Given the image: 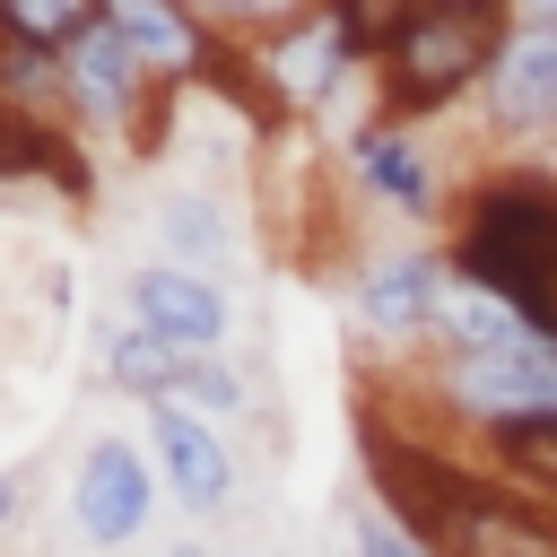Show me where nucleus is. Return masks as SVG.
Listing matches in <instances>:
<instances>
[{"mask_svg": "<svg viewBox=\"0 0 557 557\" xmlns=\"http://www.w3.org/2000/svg\"><path fill=\"white\" fill-rule=\"evenodd\" d=\"M453 278L505 296L540 348H557V157H505L453 191L444 218Z\"/></svg>", "mask_w": 557, "mask_h": 557, "instance_id": "nucleus-1", "label": "nucleus"}, {"mask_svg": "<svg viewBox=\"0 0 557 557\" xmlns=\"http://www.w3.org/2000/svg\"><path fill=\"white\" fill-rule=\"evenodd\" d=\"M513 44V9H392L383 44H374V113L383 122H435L453 104H479L487 70Z\"/></svg>", "mask_w": 557, "mask_h": 557, "instance_id": "nucleus-2", "label": "nucleus"}, {"mask_svg": "<svg viewBox=\"0 0 557 557\" xmlns=\"http://www.w3.org/2000/svg\"><path fill=\"white\" fill-rule=\"evenodd\" d=\"M409 392H418V418L426 426H444L461 444H487L496 426H522V418H548L557 409V348H513V357L418 348Z\"/></svg>", "mask_w": 557, "mask_h": 557, "instance_id": "nucleus-3", "label": "nucleus"}, {"mask_svg": "<svg viewBox=\"0 0 557 557\" xmlns=\"http://www.w3.org/2000/svg\"><path fill=\"white\" fill-rule=\"evenodd\" d=\"M61 113L87 148H122V157H148L174 122V87L148 78V61L113 35V26H87L70 52H61Z\"/></svg>", "mask_w": 557, "mask_h": 557, "instance_id": "nucleus-4", "label": "nucleus"}, {"mask_svg": "<svg viewBox=\"0 0 557 557\" xmlns=\"http://www.w3.org/2000/svg\"><path fill=\"white\" fill-rule=\"evenodd\" d=\"M453 287V261L444 244H392V252H366L357 278H348V322L366 348L383 357H418L435 339V305Z\"/></svg>", "mask_w": 557, "mask_h": 557, "instance_id": "nucleus-5", "label": "nucleus"}, {"mask_svg": "<svg viewBox=\"0 0 557 557\" xmlns=\"http://www.w3.org/2000/svg\"><path fill=\"white\" fill-rule=\"evenodd\" d=\"M157 496H165V479L131 435H96L70 470V522L87 548H131L157 522Z\"/></svg>", "mask_w": 557, "mask_h": 557, "instance_id": "nucleus-6", "label": "nucleus"}, {"mask_svg": "<svg viewBox=\"0 0 557 557\" xmlns=\"http://www.w3.org/2000/svg\"><path fill=\"white\" fill-rule=\"evenodd\" d=\"M339 165H348V183H357L366 200H383V209L409 218V226H444V218H453V209H444V174H435V157H426V139H418L409 122H383V113L348 122Z\"/></svg>", "mask_w": 557, "mask_h": 557, "instance_id": "nucleus-7", "label": "nucleus"}, {"mask_svg": "<svg viewBox=\"0 0 557 557\" xmlns=\"http://www.w3.org/2000/svg\"><path fill=\"white\" fill-rule=\"evenodd\" d=\"M148 461H157V479H165V496H174L183 513L218 522V513L235 505V444H226L218 418H200V409H183V400H157V409H148Z\"/></svg>", "mask_w": 557, "mask_h": 557, "instance_id": "nucleus-8", "label": "nucleus"}, {"mask_svg": "<svg viewBox=\"0 0 557 557\" xmlns=\"http://www.w3.org/2000/svg\"><path fill=\"white\" fill-rule=\"evenodd\" d=\"M435 557H557V513L479 461L453 522L435 531Z\"/></svg>", "mask_w": 557, "mask_h": 557, "instance_id": "nucleus-9", "label": "nucleus"}, {"mask_svg": "<svg viewBox=\"0 0 557 557\" xmlns=\"http://www.w3.org/2000/svg\"><path fill=\"white\" fill-rule=\"evenodd\" d=\"M122 322H139V331H157V339L209 357V348H226V331H235V296H226L209 270L139 261V270L122 278Z\"/></svg>", "mask_w": 557, "mask_h": 557, "instance_id": "nucleus-10", "label": "nucleus"}, {"mask_svg": "<svg viewBox=\"0 0 557 557\" xmlns=\"http://www.w3.org/2000/svg\"><path fill=\"white\" fill-rule=\"evenodd\" d=\"M479 122L496 148H540L557 139V26H513L505 61L479 87Z\"/></svg>", "mask_w": 557, "mask_h": 557, "instance_id": "nucleus-11", "label": "nucleus"}, {"mask_svg": "<svg viewBox=\"0 0 557 557\" xmlns=\"http://www.w3.org/2000/svg\"><path fill=\"white\" fill-rule=\"evenodd\" d=\"M426 348H453V357H513V348H540V331H531L505 296L453 278L444 305H435V339H426Z\"/></svg>", "mask_w": 557, "mask_h": 557, "instance_id": "nucleus-12", "label": "nucleus"}, {"mask_svg": "<svg viewBox=\"0 0 557 557\" xmlns=\"http://www.w3.org/2000/svg\"><path fill=\"white\" fill-rule=\"evenodd\" d=\"M191 357H200V348H174V339H157V331H139V322L104 331V383H113V392H131V400H148V409L183 392Z\"/></svg>", "mask_w": 557, "mask_h": 557, "instance_id": "nucleus-13", "label": "nucleus"}, {"mask_svg": "<svg viewBox=\"0 0 557 557\" xmlns=\"http://www.w3.org/2000/svg\"><path fill=\"white\" fill-rule=\"evenodd\" d=\"M157 235H165V261L209 270V278H218V261L235 252V218H226L209 191H165V200H157Z\"/></svg>", "mask_w": 557, "mask_h": 557, "instance_id": "nucleus-14", "label": "nucleus"}, {"mask_svg": "<svg viewBox=\"0 0 557 557\" xmlns=\"http://www.w3.org/2000/svg\"><path fill=\"white\" fill-rule=\"evenodd\" d=\"M479 461L557 513V409H548V418H522V426H496V435L479 444Z\"/></svg>", "mask_w": 557, "mask_h": 557, "instance_id": "nucleus-15", "label": "nucleus"}, {"mask_svg": "<svg viewBox=\"0 0 557 557\" xmlns=\"http://www.w3.org/2000/svg\"><path fill=\"white\" fill-rule=\"evenodd\" d=\"M87 26H104V0H0V44L61 61Z\"/></svg>", "mask_w": 557, "mask_h": 557, "instance_id": "nucleus-16", "label": "nucleus"}, {"mask_svg": "<svg viewBox=\"0 0 557 557\" xmlns=\"http://www.w3.org/2000/svg\"><path fill=\"white\" fill-rule=\"evenodd\" d=\"M226 52H252V44H270V35H287V26H305L322 0H183Z\"/></svg>", "mask_w": 557, "mask_h": 557, "instance_id": "nucleus-17", "label": "nucleus"}, {"mask_svg": "<svg viewBox=\"0 0 557 557\" xmlns=\"http://www.w3.org/2000/svg\"><path fill=\"white\" fill-rule=\"evenodd\" d=\"M174 400L200 409V418H244V374L226 366V348H209V357H191V374H183Z\"/></svg>", "mask_w": 557, "mask_h": 557, "instance_id": "nucleus-18", "label": "nucleus"}, {"mask_svg": "<svg viewBox=\"0 0 557 557\" xmlns=\"http://www.w3.org/2000/svg\"><path fill=\"white\" fill-rule=\"evenodd\" d=\"M348 548H357V557H435L426 540H409V531H400L392 513H374V505L348 513Z\"/></svg>", "mask_w": 557, "mask_h": 557, "instance_id": "nucleus-19", "label": "nucleus"}, {"mask_svg": "<svg viewBox=\"0 0 557 557\" xmlns=\"http://www.w3.org/2000/svg\"><path fill=\"white\" fill-rule=\"evenodd\" d=\"M17 513H26V479L0 470V531H17Z\"/></svg>", "mask_w": 557, "mask_h": 557, "instance_id": "nucleus-20", "label": "nucleus"}, {"mask_svg": "<svg viewBox=\"0 0 557 557\" xmlns=\"http://www.w3.org/2000/svg\"><path fill=\"white\" fill-rule=\"evenodd\" d=\"M513 26H557V0H513Z\"/></svg>", "mask_w": 557, "mask_h": 557, "instance_id": "nucleus-21", "label": "nucleus"}, {"mask_svg": "<svg viewBox=\"0 0 557 557\" xmlns=\"http://www.w3.org/2000/svg\"><path fill=\"white\" fill-rule=\"evenodd\" d=\"M400 9H513V0H400Z\"/></svg>", "mask_w": 557, "mask_h": 557, "instance_id": "nucleus-22", "label": "nucleus"}, {"mask_svg": "<svg viewBox=\"0 0 557 557\" xmlns=\"http://www.w3.org/2000/svg\"><path fill=\"white\" fill-rule=\"evenodd\" d=\"M0 104H9V44H0Z\"/></svg>", "mask_w": 557, "mask_h": 557, "instance_id": "nucleus-23", "label": "nucleus"}, {"mask_svg": "<svg viewBox=\"0 0 557 557\" xmlns=\"http://www.w3.org/2000/svg\"><path fill=\"white\" fill-rule=\"evenodd\" d=\"M9 191H17V183H9V165H0V200H9Z\"/></svg>", "mask_w": 557, "mask_h": 557, "instance_id": "nucleus-24", "label": "nucleus"}, {"mask_svg": "<svg viewBox=\"0 0 557 557\" xmlns=\"http://www.w3.org/2000/svg\"><path fill=\"white\" fill-rule=\"evenodd\" d=\"M174 557H200V548H174Z\"/></svg>", "mask_w": 557, "mask_h": 557, "instance_id": "nucleus-25", "label": "nucleus"}]
</instances>
